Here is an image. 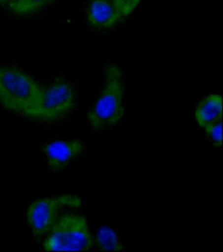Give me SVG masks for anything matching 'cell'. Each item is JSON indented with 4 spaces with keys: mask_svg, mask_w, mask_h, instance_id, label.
Listing matches in <instances>:
<instances>
[{
    "mask_svg": "<svg viewBox=\"0 0 223 252\" xmlns=\"http://www.w3.org/2000/svg\"><path fill=\"white\" fill-rule=\"evenodd\" d=\"M104 86L95 104L88 113L91 128L102 131L114 127L125 114L124 73L117 64H108L104 70Z\"/></svg>",
    "mask_w": 223,
    "mask_h": 252,
    "instance_id": "cell-1",
    "label": "cell"
},
{
    "mask_svg": "<svg viewBox=\"0 0 223 252\" xmlns=\"http://www.w3.org/2000/svg\"><path fill=\"white\" fill-rule=\"evenodd\" d=\"M43 88L15 66H0V104L23 116L37 105Z\"/></svg>",
    "mask_w": 223,
    "mask_h": 252,
    "instance_id": "cell-2",
    "label": "cell"
},
{
    "mask_svg": "<svg viewBox=\"0 0 223 252\" xmlns=\"http://www.w3.org/2000/svg\"><path fill=\"white\" fill-rule=\"evenodd\" d=\"M95 241L84 215L65 213L58 217L42 244L44 251H90Z\"/></svg>",
    "mask_w": 223,
    "mask_h": 252,
    "instance_id": "cell-3",
    "label": "cell"
},
{
    "mask_svg": "<svg viewBox=\"0 0 223 252\" xmlns=\"http://www.w3.org/2000/svg\"><path fill=\"white\" fill-rule=\"evenodd\" d=\"M83 201L76 194L65 193L57 197H44L32 202L27 209V222L34 237L41 238L50 232L63 208L78 209Z\"/></svg>",
    "mask_w": 223,
    "mask_h": 252,
    "instance_id": "cell-4",
    "label": "cell"
},
{
    "mask_svg": "<svg viewBox=\"0 0 223 252\" xmlns=\"http://www.w3.org/2000/svg\"><path fill=\"white\" fill-rule=\"evenodd\" d=\"M75 106V92L67 82L57 81L43 89L37 105L24 114L38 122H53L64 118Z\"/></svg>",
    "mask_w": 223,
    "mask_h": 252,
    "instance_id": "cell-5",
    "label": "cell"
},
{
    "mask_svg": "<svg viewBox=\"0 0 223 252\" xmlns=\"http://www.w3.org/2000/svg\"><path fill=\"white\" fill-rule=\"evenodd\" d=\"M86 145L79 139H57L42 147L48 167L60 172L73 163L85 152Z\"/></svg>",
    "mask_w": 223,
    "mask_h": 252,
    "instance_id": "cell-6",
    "label": "cell"
},
{
    "mask_svg": "<svg viewBox=\"0 0 223 252\" xmlns=\"http://www.w3.org/2000/svg\"><path fill=\"white\" fill-rule=\"evenodd\" d=\"M87 19L92 27L102 30L113 28L124 20L108 0H91Z\"/></svg>",
    "mask_w": 223,
    "mask_h": 252,
    "instance_id": "cell-7",
    "label": "cell"
},
{
    "mask_svg": "<svg viewBox=\"0 0 223 252\" xmlns=\"http://www.w3.org/2000/svg\"><path fill=\"white\" fill-rule=\"evenodd\" d=\"M223 99L220 94H210L205 97L194 111V119L202 129L207 126L222 121Z\"/></svg>",
    "mask_w": 223,
    "mask_h": 252,
    "instance_id": "cell-8",
    "label": "cell"
},
{
    "mask_svg": "<svg viewBox=\"0 0 223 252\" xmlns=\"http://www.w3.org/2000/svg\"><path fill=\"white\" fill-rule=\"evenodd\" d=\"M94 241L97 247L103 251H122L124 249L121 237L110 226L103 225L99 227Z\"/></svg>",
    "mask_w": 223,
    "mask_h": 252,
    "instance_id": "cell-9",
    "label": "cell"
},
{
    "mask_svg": "<svg viewBox=\"0 0 223 252\" xmlns=\"http://www.w3.org/2000/svg\"><path fill=\"white\" fill-rule=\"evenodd\" d=\"M56 1L57 0H10L6 7L16 16H29Z\"/></svg>",
    "mask_w": 223,
    "mask_h": 252,
    "instance_id": "cell-10",
    "label": "cell"
},
{
    "mask_svg": "<svg viewBox=\"0 0 223 252\" xmlns=\"http://www.w3.org/2000/svg\"><path fill=\"white\" fill-rule=\"evenodd\" d=\"M204 131L206 133L208 140L211 143L217 148L222 147V121L207 126L206 128H204Z\"/></svg>",
    "mask_w": 223,
    "mask_h": 252,
    "instance_id": "cell-11",
    "label": "cell"
},
{
    "mask_svg": "<svg viewBox=\"0 0 223 252\" xmlns=\"http://www.w3.org/2000/svg\"><path fill=\"white\" fill-rule=\"evenodd\" d=\"M125 19L130 16L139 6L141 0H108Z\"/></svg>",
    "mask_w": 223,
    "mask_h": 252,
    "instance_id": "cell-12",
    "label": "cell"
},
{
    "mask_svg": "<svg viewBox=\"0 0 223 252\" xmlns=\"http://www.w3.org/2000/svg\"><path fill=\"white\" fill-rule=\"evenodd\" d=\"M9 1H10V0H0V4L3 5V6H6Z\"/></svg>",
    "mask_w": 223,
    "mask_h": 252,
    "instance_id": "cell-13",
    "label": "cell"
}]
</instances>
